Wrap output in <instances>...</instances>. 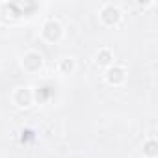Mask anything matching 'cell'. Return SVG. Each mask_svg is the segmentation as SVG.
I'll list each match as a JSON object with an SVG mask.
<instances>
[{
	"mask_svg": "<svg viewBox=\"0 0 158 158\" xmlns=\"http://www.w3.org/2000/svg\"><path fill=\"white\" fill-rule=\"evenodd\" d=\"M41 35H43L47 41L56 43V41H60V39H61V35H63V28H61V24H60L58 21L50 19V21H47V23L43 24Z\"/></svg>",
	"mask_w": 158,
	"mask_h": 158,
	"instance_id": "cell-1",
	"label": "cell"
},
{
	"mask_svg": "<svg viewBox=\"0 0 158 158\" xmlns=\"http://www.w3.org/2000/svg\"><path fill=\"white\" fill-rule=\"evenodd\" d=\"M121 11H119V8L117 6H114V4H104L102 6V10H101V21L106 24V26H115L119 21H121Z\"/></svg>",
	"mask_w": 158,
	"mask_h": 158,
	"instance_id": "cell-2",
	"label": "cell"
},
{
	"mask_svg": "<svg viewBox=\"0 0 158 158\" xmlns=\"http://www.w3.org/2000/svg\"><path fill=\"white\" fill-rule=\"evenodd\" d=\"M104 78H106V82H108L110 86H121V84H125L127 74H125V69H123V67H119V65H110V67L106 69Z\"/></svg>",
	"mask_w": 158,
	"mask_h": 158,
	"instance_id": "cell-3",
	"label": "cell"
},
{
	"mask_svg": "<svg viewBox=\"0 0 158 158\" xmlns=\"http://www.w3.org/2000/svg\"><path fill=\"white\" fill-rule=\"evenodd\" d=\"M43 65V56L39 52H26L23 58V67L28 73H37Z\"/></svg>",
	"mask_w": 158,
	"mask_h": 158,
	"instance_id": "cell-4",
	"label": "cell"
},
{
	"mask_svg": "<svg viewBox=\"0 0 158 158\" xmlns=\"http://www.w3.org/2000/svg\"><path fill=\"white\" fill-rule=\"evenodd\" d=\"M97 63H99V65H102V67H104V65H108V67H110V65L114 63V54H112L108 48L99 50V52H97Z\"/></svg>",
	"mask_w": 158,
	"mask_h": 158,
	"instance_id": "cell-5",
	"label": "cell"
},
{
	"mask_svg": "<svg viewBox=\"0 0 158 158\" xmlns=\"http://www.w3.org/2000/svg\"><path fill=\"white\" fill-rule=\"evenodd\" d=\"M154 147H156L154 139H149V143H147V151H145V154H147L149 158H154V156H156V151H154Z\"/></svg>",
	"mask_w": 158,
	"mask_h": 158,
	"instance_id": "cell-6",
	"label": "cell"
}]
</instances>
